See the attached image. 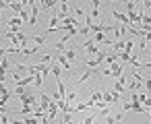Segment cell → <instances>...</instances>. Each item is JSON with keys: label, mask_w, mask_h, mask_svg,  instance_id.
<instances>
[{"label": "cell", "mask_w": 151, "mask_h": 124, "mask_svg": "<svg viewBox=\"0 0 151 124\" xmlns=\"http://www.w3.org/2000/svg\"><path fill=\"white\" fill-rule=\"evenodd\" d=\"M37 101H40V110H42L44 114H48V108H50V103H52V97L46 95V93H40Z\"/></svg>", "instance_id": "obj_1"}, {"label": "cell", "mask_w": 151, "mask_h": 124, "mask_svg": "<svg viewBox=\"0 0 151 124\" xmlns=\"http://www.w3.org/2000/svg\"><path fill=\"white\" fill-rule=\"evenodd\" d=\"M37 15H40V2H31V15H29V25H37Z\"/></svg>", "instance_id": "obj_2"}, {"label": "cell", "mask_w": 151, "mask_h": 124, "mask_svg": "<svg viewBox=\"0 0 151 124\" xmlns=\"http://www.w3.org/2000/svg\"><path fill=\"white\" fill-rule=\"evenodd\" d=\"M124 87H126V75H122V77H118V79H116V83L112 85V91L122 93V91H124Z\"/></svg>", "instance_id": "obj_3"}, {"label": "cell", "mask_w": 151, "mask_h": 124, "mask_svg": "<svg viewBox=\"0 0 151 124\" xmlns=\"http://www.w3.org/2000/svg\"><path fill=\"white\" fill-rule=\"evenodd\" d=\"M21 23H23V21H21L19 17H13L11 21H6V25H9V31H13V33H17V31L21 29Z\"/></svg>", "instance_id": "obj_4"}, {"label": "cell", "mask_w": 151, "mask_h": 124, "mask_svg": "<svg viewBox=\"0 0 151 124\" xmlns=\"http://www.w3.org/2000/svg\"><path fill=\"white\" fill-rule=\"evenodd\" d=\"M137 6H139V2H132V0L124 2V9H126V17H128V15H132V13H137Z\"/></svg>", "instance_id": "obj_5"}, {"label": "cell", "mask_w": 151, "mask_h": 124, "mask_svg": "<svg viewBox=\"0 0 151 124\" xmlns=\"http://www.w3.org/2000/svg\"><path fill=\"white\" fill-rule=\"evenodd\" d=\"M91 4H93V11H91V15H89V17H91V19L95 21V19L99 17V4H101V2H99V0H93Z\"/></svg>", "instance_id": "obj_6"}, {"label": "cell", "mask_w": 151, "mask_h": 124, "mask_svg": "<svg viewBox=\"0 0 151 124\" xmlns=\"http://www.w3.org/2000/svg\"><path fill=\"white\" fill-rule=\"evenodd\" d=\"M33 83V75H29V77H23V79H19L17 81V87H25V85H31Z\"/></svg>", "instance_id": "obj_7"}, {"label": "cell", "mask_w": 151, "mask_h": 124, "mask_svg": "<svg viewBox=\"0 0 151 124\" xmlns=\"http://www.w3.org/2000/svg\"><path fill=\"white\" fill-rule=\"evenodd\" d=\"M9 9H13L17 13V17H19V13L23 11V2H17V0H15V2H9Z\"/></svg>", "instance_id": "obj_8"}, {"label": "cell", "mask_w": 151, "mask_h": 124, "mask_svg": "<svg viewBox=\"0 0 151 124\" xmlns=\"http://www.w3.org/2000/svg\"><path fill=\"white\" fill-rule=\"evenodd\" d=\"M46 42H48V35H44V33L33 37V46H42V44H46Z\"/></svg>", "instance_id": "obj_9"}, {"label": "cell", "mask_w": 151, "mask_h": 124, "mask_svg": "<svg viewBox=\"0 0 151 124\" xmlns=\"http://www.w3.org/2000/svg\"><path fill=\"white\" fill-rule=\"evenodd\" d=\"M143 87L151 93V77H145V81H143Z\"/></svg>", "instance_id": "obj_10"}]
</instances>
